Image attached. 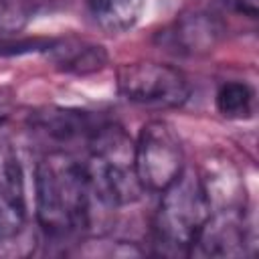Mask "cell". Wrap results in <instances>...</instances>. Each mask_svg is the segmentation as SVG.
I'll use <instances>...</instances> for the list:
<instances>
[{
	"mask_svg": "<svg viewBox=\"0 0 259 259\" xmlns=\"http://www.w3.org/2000/svg\"><path fill=\"white\" fill-rule=\"evenodd\" d=\"M87 148L89 156L83 164L97 202L105 208L136 202L144 188L134 166V144L125 132L109 121Z\"/></svg>",
	"mask_w": 259,
	"mask_h": 259,
	"instance_id": "3",
	"label": "cell"
},
{
	"mask_svg": "<svg viewBox=\"0 0 259 259\" xmlns=\"http://www.w3.org/2000/svg\"><path fill=\"white\" fill-rule=\"evenodd\" d=\"M134 166L144 192H162L184 170V148L176 130L162 119L142 125L134 142Z\"/></svg>",
	"mask_w": 259,
	"mask_h": 259,
	"instance_id": "4",
	"label": "cell"
},
{
	"mask_svg": "<svg viewBox=\"0 0 259 259\" xmlns=\"http://www.w3.org/2000/svg\"><path fill=\"white\" fill-rule=\"evenodd\" d=\"M8 115H10V103H8V99L0 93V127L4 125V121L8 119Z\"/></svg>",
	"mask_w": 259,
	"mask_h": 259,
	"instance_id": "15",
	"label": "cell"
},
{
	"mask_svg": "<svg viewBox=\"0 0 259 259\" xmlns=\"http://www.w3.org/2000/svg\"><path fill=\"white\" fill-rule=\"evenodd\" d=\"M237 12L247 14V16H255L257 14V0H227Z\"/></svg>",
	"mask_w": 259,
	"mask_h": 259,
	"instance_id": "14",
	"label": "cell"
},
{
	"mask_svg": "<svg viewBox=\"0 0 259 259\" xmlns=\"http://www.w3.org/2000/svg\"><path fill=\"white\" fill-rule=\"evenodd\" d=\"M55 38L47 36H10L0 34V59L22 57L30 53H47Z\"/></svg>",
	"mask_w": 259,
	"mask_h": 259,
	"instance_id": "12",
	"label": "cell"
},
{
	"mask_svg": "<svg viewBox=\"0 0 259 259\" xmlns=\"http://www.w3.org/2000/svg\"><path fill=\"white\" fill-rule=\"evenodd\" d=\"M34 10V0H0V34L20 28Z\"/></svg>",
	"mask_w": 259,
	"mask_h": 259,
	"instance_id": "13",
	"label": "cell"
},
{
	"mask_svg": "<svg viewBox=\"0 0 259 259\" xmlns=\"http://www.w3.org/2000/svg\"><path fill=\"white\" fill-rule=\"evenodd\" d=\"M97 204L99 202L89 184L83 160L57 150L47 154L36 164V223L47 237L69 239L89 231Z\"/></svg>",
	"mask_w": 259,
	"mask_h": 259,
	"instance_id": "1",
	"label": "cell"
},
{
	"mask_svg": "<svg viewBox=\"0 0 259 259\" xmlns=\"http://www.w3.org/2000/svg\"><path fill=\"white\" fill-rule=\"evenodd\" d=\"M158 210L152 221V247L156 255L186 257L210 217V198L206 184L192 170L164 188Z\"/></svg>",
	"mask_w": 259,
	"mask_h": 259,
	"instance_id": "2",
	"label": "cell"
},
{
	"mask_svg": "<svg viewBox=\"0 0 259 259\" xmlns=\"http://www.w3.org/2000/svg\"><path fill=\"white\" fill-rule=\"evenodd\" d=\"M217 109L227 119H247L255 109V91L245 81H225L214 95Z\"/></svg>",
	"mask_w": 259,
	"mask_h": 259,
	"instance_id": "11",
	"label": "cell"
},
{
	"mask_svg": "<svg viewBox=\"0 0 259 259\" xmlns=\"http://www.w3.org/2000/svg\"><path fill=\"white\" fill-rule=\"evenodd\" d=\"M26 223L24 174L16 152L0 146V245L16 239Z\"/></svg>",
	"mask_w": 259,
	"mask_h": 259,
	"instance_id": "7",
	"label": "cell"
},
{
	"mask_svg": "<svg viewBox=\"0 0 259 259\" xmlns=\"http://www.w3.org/2000/svg\"><path fill=\"white\" fill-rule=\"evenodd\" d=\"M47 55L59 71L71 75L97 73L107 63V51L85 38H55Z\"/></svg>",
	"mask_w": 259,
	"mask_h": 259,
	"instance_id": "9",
	"label": "cell"
},
{
	"mask_svg": "<svg viewBox=\"0 0 259 259\" xmlns=\"http://www.w3.org/2000/svg\"><path fill=\"white\" fill-rule=\"evenodd\" d=\"M119 93L144 107L174 109L190 99V83L186 75L166 63L140 61L121 65L117 71Z\"/></svg>",
	"mask_w": 259,
	"mask_h": 259,
	"instance_id": "5",
	"label": "cell"
},
{
	"mask_svg": "<svg viewBox=\"0 0 259 259\" xmlns=\"http://www.w3.org/2000/svg\"><path fill=\"white\" fill-rule=\"evenodd\" d=\"M225 32L219 16L206 10H190L180 14L160 36L162 42L180 55H200L214 49Z\"/></svg>",
	"mask_w": 259,
	"mask_h": 259,
	"instance_id": "8",
	"label": "cell"
},
{
	"mask_svg": "<svg viewBox=\"0 0 259 259\" xmlns=\"http://www.w3.org/2000/svg\"><path fill=\"white\" fill-rule=\"evenodd\" d=\"M107 123L109 119L103 115L75 107H45L30 115V127L57 144L83 142L89 146Z\"/></svg>",
	"mask_w": 259,
	"mask_h": 259,
	"instance_id": "6",
	"label": "cell"
},
{
	"mask_svg": "<svg viewBox=\"0 0 259 259\" xmlns=\"http://www.w3.org/2000/svg\"><path fill=\"white\" fill-rule=\"evenodd\" d=\"M148 0H85L91 20L105 32L119 34L136 26Z\"/></svg>",
	"mask_w": 259,
	"mask_h": 259,
	"instance_id": "10",
	"label": "cell"
}]
</instances>
